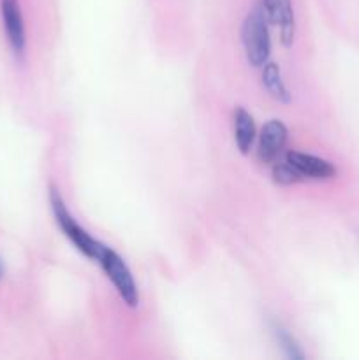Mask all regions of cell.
<instances>
[{
  "instance_id": "1",
  "label": "cell",
  "mask_w": 359,
  "mask_h": 360,
  "mask_svg": "<svg viewBox=\"0 0 359 360\" xmlns=\"http://www.w3.org/2000/svg\"><path fill=\"white\" fill-rule=\"evenodd\" d=\"M49 207H51V213L55 217L56 225L62 231V234L73 243L74 248L81 253L87 259L95 260L97 259L99 248H101L102 243L99 239H95L94 236H90V232L83 227V225L77 224L76 218L73 217V213L69 211V207L65 206V200L62 199V195L58 193L56 186H49Z\"/></svg>"
},
{
  "instance_id": "2",
  "label": "cell",
  "mask_w": 359,
  "mask_h": 360,
  "mask_svg": "<svg viewBox=\"0 0 359 360\" xmlns=\"http://www.w3.org/2000/svg\"><path fill=\"white\" fill-rule=\"evenodd\" d=\"M241 44L246 62L252 67H263L271 55L270 21L257 2L246 14L241 27Z\"/></svg>"
},
{
  "instance_id": "3",
  "label": "cell",
  "mask_w": 359,
  "mask_h": 360,
  "mask_svg": "<svg viewBox=\"0 0 359 360\" xmlns=\"http://www.w3.org/2000/svg\"><path fill=\"white\" fill-rule=\"evenodd\" d=\"M95 262L102 267L106 278L111 281V285L115 287L116 294L122 299L123 304L129 306V308L132 309L137 308V306H139V288H137L132 271L127 266L125 260H123L111 246L102 243L101 248H99Z\"/></svg>"
},
{
  "instance_id": "4",
  "label": "cell",
  "mask_w": 359,
  "mask_h": 360,
  "mask_svg": "<svg viewBox=\"0 0 359 360\" xmlns=\"http://www.w3.org/2000/svg\"><path fill=\"white\" fill-rule=\"evenodd\" d=\"M270 25L278 28L284 48H291L296 35V16L292 0H259Z\"/></svg>"
},
{
  "instance_id": "5",
  "label": "cell",
  "mask_w": 359,
  "mask_h": 360,
  "mask_svg": "<svg viewBox=\"0 0 359 360\" xmlns=\"http://www.w3.org/2000/svg\"><path fill=\"white\" fill-rule=\"evenodd\" d=\"M287 164L298 172V176L303 179H313V181H326L336 176V167L326 158H320L317 155L303 153V151L291 150L285 153Z\"/></svg>"
},
{
  "instance_id": "6",
  "label": "cell",
  "mask_w": 359,
  "mask_h": 360,
  "mask_svg": "<svg viewBox=\"0 0 359 360\" xmlns=\"http://www.w3.org/2000/svg\"><path fill=\"white\" fill-rule=\"evenodd\" d=\"M289 130L282 120H270L264 123L257 136V157L263 164H273L287 144Z\"/></svg>"
},
{
  "instance_id": "7",
  "label": "cell",
  "mask_w": 359,
  "mask_h": 360,
  "mask_svg": "<svg viewBox=\"0 0 359 360\" xmlns=\"http://www.w3.org/2000/svg\"><path fill=\"white\" fill-rule=\"evenodd\" d=\"M0 13H2L4 28H6L11 49L16 55H23L27 37H25V23L20 2L18 0H0Z\"/></svg>"
},
{
  "instance_id": "8",
  "label": "cell",
  "mask_w": 359,
  "mask_h": 360,
  "mask_svg": "<svg viewBox=\"0 0 359 360\" xmlns=\"http://www.w3.org/2000/svg\"><path fill=\"white\" fill-rule=\"evenodd\" d=\"M232 127H234L236 148L241 155H248L257 139L253 116L245 108H236L232 112Z\"/></svg>"
},
{
  "instance_id": "9",
  "label": "cell",
  "mask_w": 359,
  "mask_h": 360,
  "mask_svg": "<svg viewBox=\"0 0 359 360\" xmlns=\"http://www.w3.org/2000/svg\"><path fill=\"white\" fill-rule=\"evenodd\" d=\"M263 86L267 91L273 101L280 102V104H289L291 102V91H289L287 84H285L284 76H282L280 67L275 62H266L263 65Z\"/></svg>"
},
{
  "instance_id": "10",
  "label": "cell",
  "mask_w": 359,
  "mask_h": 360,
  "mask_svg": "<svg viewBox=\"0 0 359 360\" xmlns=\"http://www.w3.org/2000/svg\"><path fill=\"white\" fill-rule=\"evenodd\" d=\"M271 178H273V181L277 183V185H284V186L294 185V183L301 181V178L298 176V172H296L294 169L287 164V160H285V158L273 162Z\"/></svg>"
},
{
  "instance_id": "11",
  "label": "cell",
  "mask_w": 359,
  "mask_h": 360,
  "mask_svg": "<svg viewBox=\"0 0 359 360\" xmlns=\"http://www.w3.org/2000/svg\"><path fill=\"white\" fill-rule=\"evenodd\" d=\"M275 336H277L278 345H280L282 350L285 352V355H287L289 359H303V352L299 350V345L296 343L294 338L289 334V330L277 326L275 327Z\"/></svg>"
},
{
  "instance_id": "12",
  "label": "cell",
  "mask_w": 359,
  "mask_h": 360,
  "mask_svg": "<svg viewBox=\"0 0 359 360\" xmlns=\"http://www.w3.org/2000/svg\"><path fill=\"white\" fill-rule=\"evenodd\" d=\"M0 276H2V267H0Z\"/></svg>"
}]
</instances>
